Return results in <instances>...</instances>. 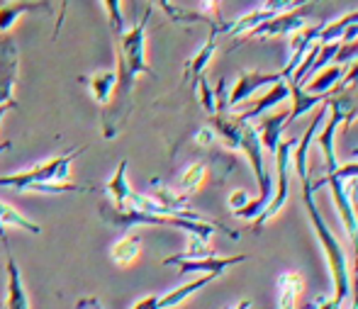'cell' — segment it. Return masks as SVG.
<instances>
[{
	"mask_svg": "<svg viewBox=\"0 0 358 309\" xmlns=\"http://www.w3.org/2000/svg\"><path fill=\"white\" fill-rule=\"evenodd\" d=\"M151 17V5L144 10L142 20H137L132 29L122 32L117 37V85H115L110 108L103 117V136L105 139H115L120 129L127 122L129 113H132V95L134 83L142 73L154 76V69L146 62V27H149Z\"/></svg>",
	"mask_w": 358,
	"mask_h": 309,
	"instance_id": "cell-1",
	"label": "cell"
},
{
	"mask_svg": "<svg viewBox=\"0 0 358 309\" xmlns=\"http://www.w3.org/2000/svg\"><path fill=\"white\" fill-rule=\"evenodd\" d=\"M302 205L307 210V217H310V224L315 229L317 239H320V246L327 256V263H329V273H331V282H334V295L331 300L339 307L346 305V300L351 297V268H349V258H346V251L341 246V241L334 236V231L329 229V224L322 217L320 207L315 202V190H312V180H302Z\"/></svg>",
	"mask_w": 358,
	"mask_h": 309,
	"instance_id": "cell-2",
	"label": "cell"
},
{
	"mask_svg": "<svg viewBox=\"0 0 358 309\" xmlns=\"http://www.w3.org/2000/svg\"><path fill=\"white\" fill-rule=\"evenodd\" d=\"M100 212V220H105L108 224L113 227H120V229H132L137 224H151V227H176V229H183L188 231V236H200V239L210 241V236L215 231H224L229 234L231 239H239V234L222 224H215V222H208V220H183V217H159V215H144V212H134L129 207H113L110 202H100L98 207Z\"/></svg>",
	"mask_w": 358,
	"mask_h": 309,
	"instance_id": "cell-3",
	"label": "cell"
},
{
	"mask_svg": "<svg viewBox=\"0 0 358 309\" xmlns=\"http://www.w3.org/2000/svg\"><path fill=\"white\" fill-rule=\"evenodd\" d=\"M85 146H73V149L64 151L59 156H52L44 164H37L34 168L22 171V173H10V175H0V185L3 187H15V190H29L34 192L39 185L47 183H71V164L76 161V156L83 151Z\"/></svg>",
	"mask_w": 358,
	"mask_h": 309,
	"instance_id": "cell-4",
	"label": "cell"
},
{
	"mask_svg": "<svg viewBox=\"0 0 358 309\" xmlns=\"http://www.w3.org/2000/svg\"><path fill=\"white\" fill-rule=\"evenodd\" d=\"M297 146L295 136H287V139H280L278 151H275V195L273 200L266 205V210L261 212L259 217L254 220L256 231L261 229L264 224H268L271 220L280 215V210L285 207L287 197H290V175H292V151Z\"/></svg>",
	"mask_w": 358,
	"mask_h": 309,
	"instance_id": "cell-5",
	"label": "cell"
},
{
	"mask_svg": "<svg viewBox=\"0 0 358 309\" xmlns=\"http://www.w3.org/2000/svg\"><path fill=\"white\" fill-rule=\"evenodd\" d=\"M327 113H329V120L327 124L320 129L317 134V144H320L322 151V161L327 166V173H334L339 168V159H336V131L339 127L351 120L356 115V108L349 98H344L341 93H331L329 103H327Z\"/></svg>",
	"mask_w": 358,
	"mask_h": 309,
	"instance_id": "cell-6",
	"label": "cell"
},
{
	"mask_svg": "<svg viewBox=\"0 0 358 309\" xmlns=\"http://www.w3.org/2000/svg\"><path fill=\"white\" fill-rule=\"evenodd\" d=\"M324 185L331 190V200H334L336 210H339V220H341V224H344L346 234H349V239H351L354 256H358V212L349 200L346 183L329 173V175H324V178L317 180V183H312V190H320V187H324Z\"/></svg>",
	"mask_w": 358,
	"mask_h": 309,
	"instance_id": "cell-7",
	"label": "cell"
},
{
	"mask_svg": "<svg viewBox=\"0 0 358 309\" xmlns=\"http://www.w3.org/2000/svg\"><path fill=\"white\" fill-rule=\"evenodd\" d=\"M20 76V54L17 44L10 37H0V105H13L15 100V83Z\"/></svg>",
	"mask_w": 358,
	"mask_h": 309,
	"instance_id": "cell-8",
	"label": "cell"
},
{
	"mask_svg": "<svg viewBox=\"0 0 358 309\" xmlns=\"http://www.w3.org/2000/svg\"><path fill=\"white\" fill-rule=\"evenodd\" d=\"M312 5H305V8L297 10H287V13H280L275 17H271L268 22H264L261 27H256L254 32L249 34L251 39H275V37H292L295 32H300L307 22V15H310Z\"/></svg>",
	"mask_w": 358,
	"mask_h": 309,
	"instance_id": "cell-9",
	"label": "cell"
},
{
	"mask_svg": "<svg viewBox=\"0 0 358 309\" xmlns=\"http://www.w3.org/2000/svg\"><path fill=\"white\" fill-rule=\"evenodd\" d=\"M280 78V73H261V71H241L236 76V83L231 88L229 98H227V108H236V105L251 100L261 88H271L275 85Z\"/></svg>",
	"mask_w": 358,
	"mask_h": 309,
	"instance_id": "cell-10",
	"label": "cell"
},
{
	"mask_svg": "<svg viewBox=\"0 0 358 309\" xmlns=\"http://www.w3.org/2000/svg\"><path fill=\"white\" fill-rule=\"evenodd\" d=\"M249 256H227V258H220V256H208V258H198V261H173V258H164V266H178V271L183 275L188 273H203V275H215L220 278L222 273H227L229 268L239 266L244 263Z\"/></svg>",
	"mask_w": 358,
	"mask_h": 309,
	"instance_id": "cell-11",
	"label": "cell"
},
{
	"mask_svg": "<svg viewBox=\"0 0 358 309\" xmlns=\"http://www.w3.org/2000/svg\"><path fill=\"white\" fill-rule=\"evenodd\" d=\"M29 13H54L52 0H13V3H3L0 5V34L10 32L13 24L17 22L22 15Z\"/></svg>",
	"mask_w": 358,
	"mask_h": 309,
	"instance_id": "cell-12",
	"label": "cell"
},
{
	"mask_svg": "<svg viewBox=\"0 0 358 309\" xmlns=\"http://www.w3.org/2000/svg\"><path fill=\"white\" fill-rule=\"evenodd\" d=\"M217 42H220V24H210V34H208V42L198 49L193 59L185 64L183 71V83H195L200 76H205V69L208 64L213 62L215 52H217Z\"/></svg>",
	"mask_w": 358,
	"mask_h": 309,
	"instance_id": "cell-13",
	"label": "cell"
},
{
	"mask_svg": "<svg viewBox=\"0 0 358 309\" xmlns=\"http://www.w3.org/2000/svg\"><path fill=\"white\" fill-rule=\"evenodd\" d=\"M3 244L8 248V261H5V271H8V300H5V309H29V300H27V292H24L17 261H15L13 251H10L8 239H3Z\"/></svg>",
	"mask_w": 358,
	"mask_h": 309,
	"instance_id": "cell-14",
	"label": "cell"
},
{
	"mask_svg": "<svg viewBox=\"0 0 358 309\" xmlns=\"http://www.w3.org/2000/svg\"><path fill=\"white\" fill-rule=\"evenodd\" d=\"M275 290H278V309H297L305 292V278L297 271H285L275 280Z\"/></svg>",
	"mask_w": 358,
	"mask_h": 309,
	"instance_id": "cell-15",
	"label": "cell"
},
{
	"mask_svg": "<svg viewBox=\"0 0 358 309\" xmlns=\"http://www.w3.org/2000/svg\"><path fill=\"white\" fill-rule=\"evenodd\" d=\"M290 85V83H287ZM331 98V93H322V95H315V93H307V90H302L300 85H290V100H292V108H290V115H287V124H292L297 117H302V115L312 113L315 108H322V105H327Z\"/></svg>",
	"mask_w": 358,
	"mask_h": 309,
	"instance_id": "cell-16",
	"label": "cell"
},
{
	"mask_svg": "<svg viewBox=\"0 0 358 309\" xmlns=\"http://www.w3.org/2000/svg\"><path fill=\"white\" fill-rule=\"evenodd\" d=\"M285 127H287L285 113L268 115V117H264L259 124H256L259 136H261V146H264V151H268L271 156H275V151H278V144H280V139H283Z\"/></svg>",
	"mask_w": 358,
	"mask_h": 309,
	"instance_id": "cell-17",
	"label": "cell"
},
{
	"mask_svg": "<svg viewBox=\"0 0 358 309\" xmlns=\"http://www.w3.org/2000/svg\"><path fill=\"white\" fill-rule=\"evenodd\" d=\"M287 98H290V85H287V80H278L275 85H271L268 93H266L264 98L256 100L254 108H251L249 113H241V115H236V117L246 120V122H254V120L261 117L266 110H271V108H275V105L285 103Z\"/></svg>",
	"mask_w": 358,
	"mask_h": 309,
	"instance_id": "cell-18",
	"label": "cell"
},
{
	"mask_svg": "<svg viewBox=\"0 0 358 309\" xmlns=\"http://www.w3.org/2000/svg\"><path fill=\"white\" fill-rule=\"evenodd\" d=\"M142 256V239L137 234H127L120 241H115L113 248H110V258H113L115 266L120 268H129L139 261Z\"/></svg>",
	"mask_w": 358,
	"mask_h": 309,
	"instance_id": "cell-19",
	"label": "cell"
},
{
	"mask_svg": "<svg viewBox=\"0 0 358 309\" xmlns=\"http://www.w3.org/2000/svg\"><path fill=\"white\" fill-rule=\"evenodd\" d=\"M80 83H85L93 93V100L98 105H110L115 93V85H117V76L115 71H100V73H93L88 78H78Z\"/></svg>",
	"mask_w": 358,
	"mask_h": 309,
	"instance_id": "cell-20",
	"label": "cell"
},
{
	"mask_svg": "<svg viewBox=\"0 0 358 309\" xmlns=\"http://www.w3.org/2000/svg\"><path fill=\"white\" fill-rule=\"evenodd\" d=\"M5 227H15V229L29 231V234H34V236L42 234V227H39L37 222L27 220L22 212H17L15 207H10L8 202L0 200V239H8V236H5Z\"/></svg>",
	"mask_w": 358,
	"mask_h": 309,
	"instance_id": "cell-21",
	"label": "cell"
},
{
	"mask_svg": "<svg viewBox=\"0 0 358 309\" xmlns=\"http://www.w3.org/2000/svg\"><path fill=\"white\" fill-rule=\"evenodd\" d=\"M346 69L341 64L336 66H329V69L320 71L317 73V78L312 80H305V85H302V90H307V93H315V95H322V93H331V90L339 85V80L344 78Z\"/></svg>",
	"mask_w": 358,
	"mask_h": 309,
	"instance_id": "cell-22",
	"label": "cell"
},
{
	"mask_svg": "<svg viewBox=\"0 0 358 309\" xmlns=\"http://www.w3.org/2000/svg\"><path fill=\"white\" fill-rule=\"evenodd\" d=\"M127 166H129L127 159L120 161L115 175L108 180V185H105V192H108L110 200H113V207H120V210L127 205V197H129V192H132V187L127 183Z\"/></svg>",
	"mask_w": 358,
	"mask_h": 309,
	"instance_id": "cell-23",
	"label": "cell"
},
{
	"mask_svg": "<svg viewBox=\"0 0 358 309\" xmlns=\"http://www.w3.org/2000/svg\"><path fill=\"white\" fill-rule=\"evenodd\" d=\"M208 180V164L205 161H193L188 168L180 173L178 178V192L180 195H190V192H198L200 187Z\"/></svg>",
	"mask_w": 358,
	"mask_h": 309,
	"instance_id": "cell-24",
	"label": "cell"
},
{
	"mask_svg": "<svg viewBox=\"0 0 358 309\" xmlns=\"http://www.w3.org/2000/svg\"><path fill=\"white\" fill-rule=\"evenodd\" d=\"M156 3H159V8L166 13V17H169L171 22H176V24H198V22H203V24H208V27H210V24H215V22H210L208 17H203L198 10L178 8L173 0H156Z\"/></svg>",
	"mask_w": 358,
	"mask_h": 309,
	"instance_id": "cell-25",
	"label": "cell"
},
{
	"mask_svg": "<svg viewBox=\"0 0 358 309\" xmlns=\"http://www.w3.org/2000/svg\"><path fill=\"white\" fill-rule=\"evenodd\" d=\"M208 256H215L210 241L200 239V236H188V248L183 253H176V256L169 258H173V261H198V258H208Z\"/></svg>",
	"mask_w": 358,
	"mask_h": 309,
	"instance_id": "cell-26",
	"label": "cell"
},
{
	"mask_svg": "<svg viewBox=\"0 0 358 309\" xmlns=\"http://www.w3.org/2000/svg\"><path fill=\"white\" fill-rule=\"evenodd\" d=\"M195 95H198L200 105H203V110L208 113V117H210V115H217L215 90L210 88V83H208V78H205V76H200V78L195 80Z\"/></svg>",
	"mask_w": 358,
	"mask_h": 309,
	"instance_id": "cell-27",
	"label": "cell"
},
{
	"mask_svg": "<svg viewBox=\"0 0 358 309\" xmlns=\"http://www.w3.org/2000/svg\"><path fill=\"white\" fill-rule=\"evenodd\" d=\"M105 10H108V22L115 37L124 32V15H122V0H103Z\"/></svg>",
	"mask_w": 358,
	"mask_h": 309,
	"instance_id": "cell-28",
	"label": "cell"
},
{
	"mask_svg": "<svg viewBox=\"0 0 358 309\" xmlns=\"http://www.w3.org/2000/svg\"><path fill=\"white\" fill-rule=\"evenodd\" d=\"M203 17H208L210 22L222 24V0H200V10H198Z\"/></svg>",
	"mask_w": 358,
	"mask_h": 309,
	"instance_id": "cell-29",
	"label": "cell"
},
{
	"mask_svg": "<svg viewBox=\"0 0 358 309\" xmlns=\"http://www.w3.org/2000/svg\"><path fill=\"white\" fill-rule=\"evenodd\" d=\"M356 83H358V59H356V64L351 66L349 71H346L344 78L339 80V85H336V88L331 90V93H344L346 88H351V85H356Z\"/></svg>",
	"mask_w": 358,
	"mask_h": 309,
	"instance_id": "cell-30",
	"label": "cell"
},
{
	"mask_svg": "<svg viewBox=\"0 0 358 309\" xmlns=\"http://www.w3.org/2000/svg\"><path fill=\"white\" fill-rule=\"evenodd\" d=\"M249 200H251V197L246 195L244 190H234L229 195V200H227V205H229L231 212H239V210H244V207L249 205Z\"/></svg>",
	"mask_w": 358,
	"mask_h": 309,
	"instance_id": "cell-31",
	"label": "cell"
},
{
	"mask_svg": "<svg viewBox=\"0 0 358 309\" xmlns=\"http://www.w3.org/2000/svg\"><path fill=\"white\" fill-rule=\"evenodd\" d=\"M329 175V173H327ZM331 175H336L339 180H354V178H358V161H354V164H346V166H339V168L334 171Z\"/></svg>",
	"mask_w": 358,
	"mask_h": 309,
	"instance_id": "cell-32",
	"label": "cell"
},
{
	"mask_svg": "<svg viewBox=\"0 0 358 309\" xmlns=\"http://www.w3.org/2000/svg\"><path fill=\"white\" fill-rule=\"evenodd\" d=\"M215 139H217V136H215V131L210 129V127H200L198 134H195V141H198L200 146H210Z\"/></svg>",
	"mask_w": 358,
	"mask_h": 309,
	"instance_id": "cell-33",
	"label": "cell"
},
{
	"mask_svg": "<svg viewBox=\"0 0 358 309\" xmlns=\"http://www.w3.org/2000/svg\"><path fill=\"white\" fill-rule=\"evenodd\" d=\"M66 10H69V0H62V10H59V17L57 22H54V42L59 39V34H62V27H64V17H66Z\"/></svg>",
	"mask_w": 358,
	"mask_h": 309,
	"instance_id": "cell-34",
	"label": "cell"
},
{
	"mask_svg": "<svg viewBox=\"0 0 358 309\" xmlns=\"http://www.w3.org/2000/svg\"><path fill=\"white\" fill-rule=\"evenodd\" d=\"M312 307H315V309H344V307L336 305V302L331 300V297H322V295L317 297L315 302H312Z\"/></svg>",
	"mask_w": 358,
	"mask_h": 309,
	"instance_id": "cell-35",
	"label": "cell"
},
{
	"mask_svg": "<svg viewBox=\"0 0 358 309\" xmlns=\"http://www.w3.org/2000/svg\"><path fill=\"white\" fill-rule=\"evenodd\" d=\"M351 307L349 309H358V275L354 273V278H351Z\"/></svg>",
	"mask_w": 358,
	"mask_h": 309,
	"instance_id": "cell-36",
	"label": "cell"
},
{
	"mask_svg": "<svg viewBox=\"0 0 358 309\" xmlns=\"http://www.w3.org/2000/svg\"><path fill=\"white\" fill-rule=\"evenodd\" d=\"M76 309H103V305H100L95 297H85V300H80L78 305H76Z\"/></svg>",
	"mask_w": 358,
	"mask_h": 309,
	"instance_id": "cell-37",
	"label": "cell"
},
{
	"mask_svg": "<svg viewBox=\"0 0 358 309\" xmlns=\"http://www.w3.org/2000/svg\"><path fill=\"white\" fill-rule=\"evenodd\" d=\"M15 108H17V103H13V105H0V122H3L5 113H10V110H15Z\"/></svg>",
	"mask_w": 358,
	"mask_h": 309,
	"instance_id": "cell-38",
	"label": "cell"
},
{
	"mask_svg": "<svg viewBox=\"0 0 358 309\" xmlns=\"http://www.w3.org/2000/svg\"><path fill=\"white\" fill-rule=\"evenodd\" d=\"M229 309H251V300H241L236 307H229Z\"/></svg>",
	"mask_w": 358,
	"mask_h": 309,
	"instance_id": "cell-39",
	"label": "cell"
},
{
	"mask_svg": "<svg viewBox=\"0 0 358 309\" xmlns=\"http://www.w3.org/2000/svg\"><path fill=\"white\" fill-rule=\"evenodd\" d=\"M10 146H13V144H10V141H0V154H3V151H8Z\"/></svg>",
	"mask_w": 358,
	"mask_h": 309,
	"instance_id": "cell-40",
	"label": "cell"
},
{
	"mask_svg": "<svg viewBox=\"0 0 358 309\" xmlns=\"http://www.w3.org/2000/svg\"><path fill=\"white\" fill-rule=\"evenodd\" d=\"M351 156H354V159H358V146H356V149H351Z\"/></svg>",
	"mask_w": 358,
	"mask_h": 309,
	"instance_id": "cell-41",
	"label": "cell"
},
{
	"mask_svg": "<svg viewBox=\"0 0 358 309\" xmlns=\"http://www.w3.org/2000/svg\"><path fill=\"white\" fill-rule=\"evenodd\" d=\"M227 309H229V307H227Z\"/></svg>",
	"mask_w": 358,
	"mask_h": 309,
	"instance_id": "cell-42",
	"label": "cell"
}]
</instances>
